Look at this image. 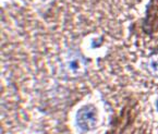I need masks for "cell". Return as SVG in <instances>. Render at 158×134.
Instances as JSON below:
<instances>
[{
  "mask_svg": "<svg viewBox=\"0 0 158 134\" xmlns=\"http://www.w3.org/2000/svg\"><path fill=\"white\" fill-rule=\"evenodd\" d=\"M157 109H158V102H157Z\"/></svg>",
  "mask_w": 158,
  "mask_h": 134,
  "instance_id": "1",
  "label": "cell"
}]
</instances>
